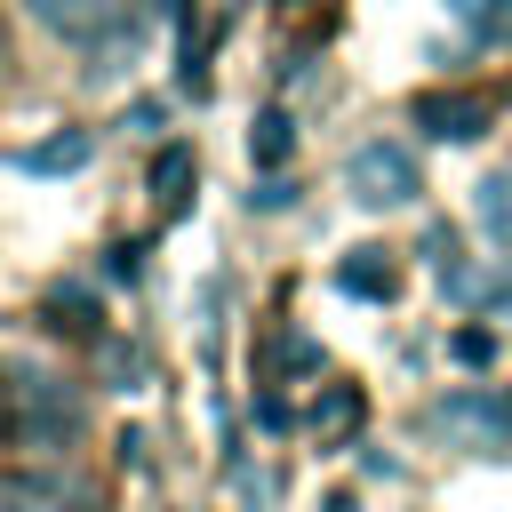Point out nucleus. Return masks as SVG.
Returning a JSON list of instances; mask_svg holds the SVG:
<instances>
[{"label":"nucleus","instance_id":"obj_1","mask_svg":"<svg viewBox=\"0 0 512 512\" xmlns=\"http://www.w3.org/2000/svg\"><path fill=\"white\" fill-rule=\"evenodd\" d=\"M344 192H352L368 216H392V208H408V200L424 192V168H416V152H408L400 136H376V144L344 152Z\"/></svg>","mask_w":512,"mask_h":512},{"label":"nucleus","instance_id":"obj_2","mask_svg":"<svg viewBox=\"0 0 512 512\" xmlns=\"http://www.w3.org/2000/svg\"><path fill=\"white\" fill-rule=\"evenodd\" d=\"M16 416H24V440L32 448H64L80 432V392L56 368H16Z\"/></svg>","mask_w":512,"mask_h":512},{"label":"nucleus","instance_id":"obj_3","mask_svg":"<svg viewBox=\"0 0 512 512\" xmlns=\"http://www.w3.org/2000/svg\"><path fill=\"white\" fill-rule=\"evenodd\" d=\"M432 432H448L456 448H512V400L504 392H448L432 408Z\"/></svg>","mask_w":512,"mask_h":512},{"label":"nucleus","instance_id":"obj_4","mask_svg":"<svg viewBox=\"0 0 512 512\" xmlns=\"http://www.w3.org/2000/svg\"><path fill=\"white\" fill-rule=\"evenodd\" d=\"M408 120H416L424 136H440V144H472V136L488 128V104L464 96V88H424V96L408 104Z\"/></svg>","mask_w":512,"mask_h":512},{"label":"nucleus","instance_id":"obj_5","mask_svg":"<svg viewBox=\"0 0 512 512\" xmlns=\"http://www.w3.org/2000/svg\"><path fill=\"white\" fill-rule=\"evenodd\" d=\"M336 288H344V296H368V304H392V296H400L392 248H352V256L336 264Z\"/></svg>","mask_w":512,"mask_h":512},{"label":"nucleus","instance_id":"obj_6","mask_svg":"<svg viewBox=\"0 0 512 512\" xmlns=\"http://www.w3.org/2000/svg\"><path fill=\"white\" fill-rule=\"evenodd\" d=\"M96 160V128H56V136H40L32 152H16V168H32V176H72V168H88Z\"/></svg>","mask_w":512,"mask_h":512},{"label":"nucleus","instance_id":"obj_7","mask_svg":"<svg viewBox=\"0 0 512 512\" xmlns=\"http://www.w3.org/2000/svg\"><path fill=\"white\" fill-rule=\"evenodd\" d=\"M24 16L40 32H56V40H96L104 16H112V0H24Z\"/></svg>","mask_w":512,"mask_h":512},{"label":"nucleus","instance_id":"obj_8","mask_svg":"<svg viewBox=\"0 0 512 512\" xmlns=\"http://www.w3.org/2000/svg\"><path fill=\"white\" fill-rule=\"evenodd\" d=\"M192 184H200V160H192L184 144H160V160H152V200H160V216H184V208H192Z\"/></svg>","mask_w":512,"mask_h":512},{"label":"nucleus","instance_id":"obj_9","mask_svg":"<svg viewBox=\"0 0 512 512\" xmlns=\"http://www.w3.org/2000/svg\"><path fill=\"white\" fill-rule=\"evenodd\" d=\"M456 32H472L480 48H504L512 40V0H440Z\"/></svg>","mask_w":512,"mask_h":512},{"label":"nucleus","instance_id":"obj_10","mask_svg":"<svg viewBox=\"0 0 512 512\" xmlns=\"http://www.w3.org/2000/svg\"><path fill=\"white\" fill-rule=\"evenodd\" d=\"M472 208H480V232L512 248V168H496V176H480V192H472Z\"/></svg>","mask_w":512,"mask_h":512},{"label":"nucleus","instance_id":"obj_11","mask_svg":"<svg viewBox=\"0 0 512 512\" xmlns=\"http://www.w3.org/2000/svg\"><path fill=\"white\" fill-rule=\"evenodd\" d=\"M248 152H256V168H280V160L296 152V120H288L280 104H264V112H256V136H248Z\"/></svg>","mask_w":512,"mask_h":512},{"label":"nucleus","instance_id":"obj_12","mask_svg":"<svg viewBox=\"0 0 512 512\" xmlns=\"http://www.w3.org/2000/svg\"><path fill=\"white\" fill-rule=\"evenodd\" d=\"M48 320L64 336H96V296L88 288H48Z\"/></svg>","mask_w":512,"mask_h":512},{"label":"nucleus","instance_id":"obj_13","mask_svg":"<svg viewBox=\"0 0 512 512\" xmlns=\"http://www.w3.org/2000/svg\"><path fill=\"white\" fill-rule=\"evenodd\" d=\"M448 352H456L464 368H488V360H496V336H488V328H456V336H448Z\"/></svg>","mask_w":512,"mask_h":512},{"label":"nucleus","instance_id":"obj_14","mask_svg":"<svg viewBox=\"0 0 512 512\" xmlns=\"http://www.w3.org/2000/svg\"><path fill=\"white\" fill-rule=\"evenodd\" d=\"M128 128H136V136H160V128H168V104H160V96H136V104H128Z\"/></svg>","mask_w":512,"mask_h":512},{"label":"nucleus","instance_id":"obj_15","mask_svg":"<svg viewBox=\"0 0 512 512\" xmlns=\"http://www.w3.org/2000/svg\"><path fill=\"white\" fill-rule=\"evenodd\" d=\"M0 512H48V496H40L32 480H8V488H0Z\"/></svg>","mask_w":512,"mask_h":512},{"label":"nucleus","instance_id":"obj_16","mask_svg":"<svg viewBox=\"0 0 512 512\" xmlns=\"http://www.w3.org/2000/svg\"><path fill=\"white\" fill-rule=\"evenodd\" d=\"M344 416H360V392H344V384H336V392L320 400V424H344Z\"/></svg>","mask_w":512,"mask_h":512},{"label":"nucleus","instance_id":"obj_17","mask_svg":"<svg viewBox=\"0 0 512 512\" xmlns=\"http://www.w3.org/2000/svg\"><path fill=\"white\" fill-rule=\"evenodd\" d=\"M288 200H296V184H280V176H264V184H256V208H288Z\"/></svg>","mask_w":512,"mask_h":512}]
</instances>
